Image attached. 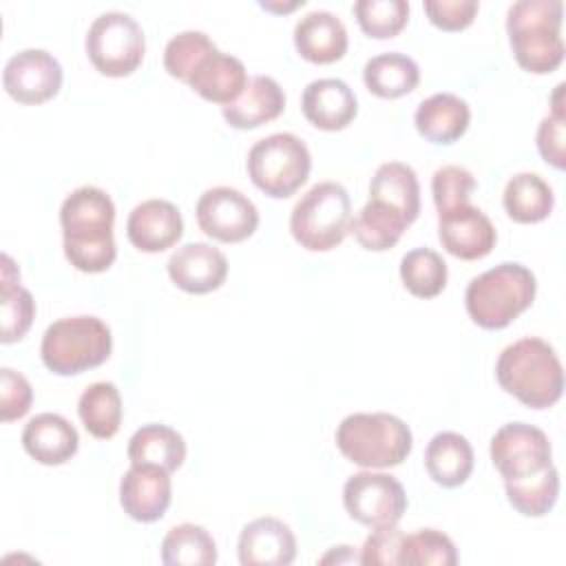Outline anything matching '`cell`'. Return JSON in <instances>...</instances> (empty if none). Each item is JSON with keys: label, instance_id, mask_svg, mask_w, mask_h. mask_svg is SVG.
Segmentation results:
<instances>
[{"label": "cell", "instance_id": "obj_1", "mask_svg": "<svg viewBox=\"0 0 566 566\" xmlns=\"http://www.w3.org/2000/svg\"><path fill=\"white\" fill-rule=\"evenodd\" d=\"M115 203L95 186L75 188L60 208V226L66 261L86 274L106 272L115 256Z\"/></svg>", "mask_w": 566, "mask_h": 566}, {"label": "cell", "instance_id": "obj_2", "mask_svg": "<svg viewBox=\"0 0 566 566\" xmlns=\"http://www.w3.org/2000/svg\"><path fill=\"white\" fill-rule=\"evenodd\" d=\"M500 387L531 409H548L564 394V367L546 340L524 336L506 345L495 363Z\"/></svg>", "mask_w": 566, "mask_h": 566}, {"label": "cell", "instance_id": "obj_3", "mask_svg": "<svg viewBox=\"0 0 566 566\" xmlns=\"http://www.w3.org/2000/svg\"><path fill=\"white\" fill-rule=\"evenodd\" d=\"M562 18V0H517L509 7L506 33L513 57L524 71L546 75L564 62Z\"/></svg>", "mask_w": 566, "mask_h": 566}, {"label": "cell", "instance_id": "obj_4", "mask_svg": "<svg viewBox=\"0 0 566 566\" xmlns=\"http://www.w3.org/2000/svg\"><path fill=\"white\" fill-rule=\"evenodd\" d=\"M535 274L522 263H500L471 279L464 305L471 321L484 329L511 325L535 301Z\"/></svg>", "mask_w": 566, "mask_h": 566}, {"label": "cell", "instance_id": "obj_5", "mask_svg": "<svg viewBox=\"0 0 566 566\" xmlns=\"http://www.w3.org/2000/svg\"><path fill=\"white\" fill-rule=\"evenodd\" d=\"M336 447L363 469H391L407 460L413 436L409 424L394 413H349L336 427Z\"/></svg>", "mask_w": 566, "mask_h": 566}, {"label": "cell", "instance_id": "obj_6", "mask_svg": "<svg viewBox=\"0 0 566 566\" xmlns=\"http://www.w3.org/2000/svg\"><path fill=\"white\" fill-rule=\"evenodd\" d=\"M111 349V327L97 316L80 314L60 318L46 327L40 356L49 371L57 376H75L106 363Z\"/></svg>", "mask_w": 566, "mask_h": 566}, {"label": "cell", "instance_id": "obj_7", "mask_svg": "<svg viewBox=\"0 0 566 566\" xmlns=\"http://www.w3.org/2000/svg\"><path fill=\"white\" fill-rule=\"evenodd\" d=\"M352 223V199L338 181H318L292 208L290 232L310 252H327L343 243Z\"/></svg>", "mask_w": 566, "mask_h": 566}, {"label": "cell", "instance_id": "obj_8", "mask_svg": "<svg viewBox=\"0 0 566 566\" xmlns=\"http://www.w3.org/2000/svg\"><path fill=\"white\" fill-rule=\"evenodd\" d=\"M252 184L274 199L292 197L310 177L312 155L294 133H272L259 139L248 153Z\"/></svg>", "mask_w": 566, "mask_h": 566}, {"label": "cell", "instance_id": "obj_9", "mask_svg": "<svg viewBox=\"0 0 566 566\" xmlns=\"http://www.w3.org/2000/svg\"><path fill=\"white\" fill-rule=\"evenodd\" d=\"M84 46L97 73L106 77H124L142 64L146 35L133 15L124 11H106L88 27Z\"/></svg>", "mask_w": 566, "mask_h": 566}, {"label": "cell", "instance_id": "obj_10", "mask_svg": "<svg viewBox=\"0 0 566 566\" xmlns=\"http://www.w3.org/2000/svg\"><path fill=\"white\" fill-rule=\"evenodd\" d=\"M343 504L352 520L369 526H396L407 511V493L389 473L360 471L343 486Z\"/></svg>", "mask_w": 566, "mask_h": 566}, {"label": "cell", "instance_id": "obj_11", "mask_svg": "<svg viewBox=\"0 0 566 566\" xmlns=\"http://www.w3.org/2000/svg\"><path fill=\"white\" fill-rule=\"evenodd\" d=\"M491 460L504 482L522 480L546 469L553 458L548 436L528 422L502 424L491 438Z\"/></svg>", "mask_w": 566, "mask_h": 566}, {"label": "cell", "instance_id": "obj_12", "mask_svg": "<svg viewBox=\"0 0 566 566\" xmlns=\"http://www.w3.org/2000/svg\"><path fill=\"white\" fill-rule=\"evenodd\" d=\"M195 214L201 232L221 243L245 241L259 228L256 206L230 186L208 188L199 197Z\"/></svg>", "mask_w": 566, "mask_h": 566}, {"label": "cell", "instance_id": "obj_13", "mask_svg": "<svg viewBox=\"0 0 566 566\" xmlns=\"http://www.w3.org/2000/svg\"><path fill=\"white\" fill-rule=\"evenodd\" d=\"M62 77V66L49 51L24 49L4 64L2 86L20 104H42L60 93Z\"/></svg>", "mask_w": 566, "mask_h": 566}, {"label": "cell", "instance_id": "obj_14", "mask_svg": "<svg viewBox=\"0 0 566 566\" xmlns=\"http://www.w3.org/2000/svg\"><path fill=\"white\" fill-rule=\"evenodd\" d=\"M438 239L451 256L462 261H478L491 254L497 241V232L480 208L462 203L438 214Z\"/></svg>", "mask_w": 566, "mask_h": 566}, {"label": "cell", "instance_id": "obj_15", "mask_svg": "<svg viewBox=\"0 0 566 566\" xmlns=\"http://www.w3.org/2000/svg\"><path fill=\"white\" fill-rule=\"evenodd\" d=\"M172 500L170 473L153 464H130L119 480V504L135 522H157Z\"/></svg>", "mask_w": 566, "mask_h": 566}, {"label": "cell", "instance_id": "obj_16", "mask_svg": "<svg viewBox=\"0 0 566 566\" xmlns=\"http://www.w3.org/2000/svg\"><path fill=\"white\" fill-rule=\"evenodd\" d=\"M166 270L179 290L188 294H208L226 283L228 259L219 248L192 241L172 252Z\"/></svg>", "mask_w": 566, "mask_h": 566}, {"label": "cell", "instance_id": "obj_17", "mask_svg": "<svg viewBox=\"0 0 566 566\" xmlns=\"http://www.w3.org/2000/svg\"><path fill=\"white\" fill-rule=\"evenodd\" d=\"M184 234V219L175 203L166 199H146L137 203L126 221L128 241L148 254L172 248Z\"/></svg>", "mask_w": 566, "mask_h": 566}, {"label": "cell", "instance_id": "obj_18", "mask_svg": "<svg viewBox=\"0 0 566 566\" xmlns=\"http://www.w3.org/2000/svg\"><path fill=\"white\" fill-rule=\"evenodd\" d=\"M241 566H287L296 557V537L279 517H256L239 535Z\"/></svg>", "mask_w": 566, "mask_h": 566}, {"label": "cell", "instance_id": "obj_19", "mask_svg": "<svg viewBox=\"0 0 566 566\" xmlns=\"http://www.w3.org/2000/svg\"><path fill=\"white\" fill-rule=\"evenodd\" d=\"M301 111L305 119L321 130H343L354 122L358 102L347 82L321 77L303 88Z\"/></svg>", "mask_w": 566, "mask_h": 566}, {"label": "cell", "instance_id": "obj_20", "mask_svg": "<svg viewBox=\"0 0 566 566\" xmlns=\"http://www.w3.org/2000/svg\"><path fill=\"white\" fill-rule=\"evenodd\" d=\"M294 46L312 64L338 62L349 46L343 20L325 9L310 11L294 27Z\"/></svg>", "mask_w": 566, "mask_h": 566}, {"label": "cell", "instance_id": "obj_21", "mask_svg": "<svg viewBox=\"0 0 566 566\" xmlns=\"http://www.w3.org/2000/svg\"><path fill=\"white\" fill-rule=\"evenodd\" d=\"M24 451L40 464L57 467L69 462L80 447L75 427L60 413H38L22 429Z\"/></svg>", "mask_w": 566, "mask_h": 566}, {"label": "cell", "instance_id": "obj_22", "mask_svg": "<svg viewBox=\"0 0 566 566\" xmlns=\"http://www.w3.org/2000/svg\"><path fill=\"white\" fill-rule=\"evenodd\" d=\"M285 108V93L281 84L268 75L248 80L243 93L228 106H221L223 119L239 130L259 128L276 119Z\"/></svg>", "mask_w": 566, "mask_h": 566}, {"label": "cell", "instance_id": "obj_23", "mask_svg": "<svg viewBox=\"0 0 566 566\" xmlns=\"http://www.w3.org/2000/svg\"><path fill=\"white\" fill-rule=\"evenodd\" d=\"M186 84L203 99L228 106L243 93L248 84V71L239 57L214 49L201 60Z\"/></svg>", "mask_w": 566, "mask_h": 566}, {"label": "cell", "instance_id": "obj_24", "mask_svg": "<svg viewBox=\"0 0 566 566\" xmlns=\"http://www.w3.org/2000/svg\"><path fill=\"white\" fill-rule=\"evenodd\" d=\"M471 122L469 104L453 93H436L422 99L416 108V130L431 144L458 142Z\"/></svg>", "mask_w": 566, "mask_h": 566}, {"label": "cell", "instance_id": "obj_25", "mask_svg": "<svg viewBox=\"0 0 566 566\" xmlns=\"http://www.w3.org/2000/svg\"><path fill=\"white\" fill-rule=\"evenodd\" d=\"M424 469L436 484L455 489L464 484L473 471V447L455 431H440L424 449Z\"/></svg>", "mask_w": 566, "mask_h": 566}, {"label": "cell", "instance_id": "obj_26", "mask_svg": "<svg viewBox=\"0 0 566 566\" xmlns=\"http://www.w3.org/2000/svg\"><path fill=\"white\" fill-rule=\"evenodd\" d=\"M369 201H378L413 223L420 214V184L416 170L402 161L380 164L369 181Z\"/></svg>", "mask_w": 566, "mask_h": 566}, {"label": "cell", "instance_id": "obj_27", "mask_svg": "<svg viewBox=\"0 0 566 566\" xmlns=\"http://www.w3.org/2000/svg\"><path fill=\"white\" fill-rule=\"evenodd\" d=\"M126 453L130 464H153L172 473L186 460V440L177 429L150 422L130 436Z\"/></svg>", "mask_w": 566, "mask_h": 566}, {"label": "cell", "instance_id": "obj_28", "mask_svg": "<svg viewBox=\"0 0 566 566\" xmlns=\"http://www.w3.org/2000/svg\"><path fill=\"white\" fill-rule=\"evenodd\" d=\"M363 82L369 93L382 99H396L409 95L418 86L420 69L405 53H378L365 62Z\"/></svg>", "mask_w": 566, "mask_h": 566}, {"label": "cell", "instance_id": "obj_29", "mask_svg": "<svg viewBox=\"0 0 566 566\" xmlns=\"http://www.w3.org/2000/svg\"><path fill=\"white\" fill-rule=\"evenodd\" d=\"M504 210L517 223H537L544 221L553 206V188L535 172H517L504 186Z\"/></svg>", "mask_w": 566, "mask_h": 566}, {"label": "cell", "instance_id": "obj_30", "mask_svg": "<svg viewBox=\"0 0 566 566\" xmlns=\"http://www.w3.org/2000/svg\"><path fill=\"white\" fill-rule=\"evenodd\" d=\"M77 413L84 429L93 438L97 440L113 438L122 427V413H124L119 389L106 380L88 385L77 400Z\"/></svg>", "mask_w": 566, "mask_h": 566}, {"label": "cell", "instance_id": "obj_31", "mask_svg": "<svg viewBox=\"0 0 566 566\" xmlns=\"http://www.w3.org/2000/svg\"><path fill=\"white\" fill-rule=\"evenodd\" d=\"M411 223L396 210L378 203V201H367L356 217H352L349 232L356 237V241L369 250V252H385L394 248L402 232Z\"/></svg>", "mask_w": 566, "mask_h": 566}, {"label": "cell", "instance_id": "obj_32", "mask_svg": "<svg viewBox=\"0 0 566 566\" xmlns=\"http://www.w3.org/2000/svg\"><path fill=\"white\" fill-rule=\"evenodd\" d=\"M2 329L0 340L4 345L20 340L35 316V301L29 290L20 285V272L9 254H2Z\"/></svg>", "mask_w": 566, "mask_h": 566}, {"label": "cell", "instance_id": "obj_33", "mask_svg": "<svg viewBox=\"0 0 566 566\" xmlns=\"http://www.w3.org/2000/svg\"><path fill=\"white\" fill-rule=\"evenodd\" d=\"M161 562L166 566H212L217 562V544L203 526L186 522L166 533Z\"/></svg>", "mask_w": 566, "mask_h": 566}, {"label": "cell", "instance_id": "obj_34", "mask_svg": "<svg viewBox=\"0 0 566 566\" xmlns=\"http://www.w3.org/2000/svg\"><path fill=\"white\" fill-rule=\"evenodd\" d=\"M509 504L526 515V517H542L546 515L559 495V471L555 464H548L535 475L504 482Z\"/></svg>", "mask_w": 566, "mask_h": 566}, {"label": "cell", "instance_id": "obj_35", "mask_svg": "<svg viewBox=\"0 0 566 566\" xmlns=\"http://www.w3.org/2000/svg\"><path fill=\"white\" fill-rule=\"evenodd\" d=\"M447 263L431 248L409 250L400 261V279L409 294L418 298H433L447 285Z\"/></svg>", "mask_w": 566, "mask_h": 566}, {"label": "cell", "instance_id": "obj_36", "mask_svg": "<svg viewBox=\"0 0 566 566\" xmlns=\"http://www.w3.org/2000/svg\"><path fill=\"white\" fill-rule=\"evenodd\" d=\"M458 551L449 535L436 528H418L402 537L400 566H455Z\"/></svg>", "mask_w": 566, "mask_h": 566}, {"label": "cell", "instance_id": "obj_37", "mask_svg": "<svg viewBox=\"0 0 566 566\" xmlns=\"http://www.w3.org/2000/svg\"><path fill=\"white\" fill-rule=\"evenodd\" d=\"M354 13L369 38L387 40L405 29L409 4L405 0H358L354 2Z\"/></svg>", "mask_w": 566, "mask_h": 566}, {"label": "cell", "instance_id": "obj_38", "mask_svg": "<svg viewBox=\"0 0 566 566\" xmlns=\"http://www.w3.org/2000/svg\"><path fill=\"white\" fill-rule=\"evenodd\" d=\"M214 49V42L203 31H181L172 35L164 49V69L170 77L188 82L192 71Z\"/></svg>", "mask_w": 566, "mask_h": 566}, {"label": "cell", "instance_id": "obj_39", "mask_svg": "<svg viewBox=\"0 0 566 566\" xmlns=\"http://www.w3.org/2000/svg\"><path fill=\"white\" fill-rule=\"evenodd\" d=\"M475 190V177L462 168V166H442L433 172L431 179V195H433V203L438 214L447 212L455 206L469 203L471 192Z\"/></svg>", "mask_w": 566, "mask_h": 566}, {"label": "cell", "instance_id": "obj_40", "mask_svg": "<svg viewBox=\"0 0 566 566\" xmlns=\"http://www.w3.org/2000/svg\"><path fill=\"white\" fill-rule=\"evenodd\" d=\"M562 91L564 84H557L553 95V113L539 122L537 128V150L546 164L562 170L566 166L564 150V108H562Z\"/></svg>", "mask_w": 566, "mask_h": 566}, {"label": "cell", "instance_id": "obj_41", "mask_svg": "<svg viewBox=\"0 0 566 566\" xmlns=\"http://www.w3.org/2000/svg\"><path fill=\"white\" fill-rule=\"evenodd\" d=\"M33 402V389L29 380L11 367L0 369V418L2 422L27 416Z\"/></svg>", "mask_w": 566, "mask_h": 566}, {"label": "cell", "instance_id": "obj_42", "mask_svg": "<svg viewBox=\"0 0 566 566\" xmlns=\"http://www.w3.org/2000/svg\"><path fill=\"white\" fill-rule=\"evenodd\" d=\"M405 533L398 526L374 528L360 548V564L365 566H396L400 564V546Z\"/></svg>", "mask_w": 566, "mask_h": 566}, {"label": "cell", "instance_id": "obj_43", "mask_svg": "<svg viewBox=\"0 0 566 566\" xmlns=\"http://www.w3.org/2000/svg\"><path fill=\"white\" fill-rule=\"evenodd\" d=\"M480 9L478 0H427L424 13L429 22L442 31H462L467 29Z\"/></svg>", "mask_w": 566, "mask_h": 566}, {"label": "cell", "instance_id": "obj_44", "mask_svg": "<svg viewBox=\"0 0 566 566\" xmlns=\"http://www.w3.org/2000/svg\"><path fill=\"white\" fill-rule=\"evenodd\" d=\"M360 564V553L356 555L352 546H334L327 555L321 557V564Z\"/></svg>", "mask_w": 566, "mask_h": 566}, {"label": "cell", "instance_id": "obj_45", "mask_svg": "<svg viewBox=\"0 0 566 566\" xmlns=\"http://www.w3.org/2000/svg\"><path fill=\"white\" fill-rule=\"evenodd\" d=\"M305 4V0H294V2H290V4H274V2H261V7L263 9H268V11H283V13H287V11H294L296 7H303Z\"/></svg>", "mask_w": 566, "mask_h": 566}]
</instances>
